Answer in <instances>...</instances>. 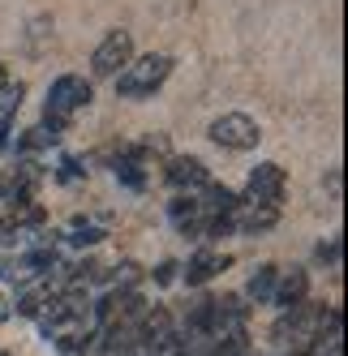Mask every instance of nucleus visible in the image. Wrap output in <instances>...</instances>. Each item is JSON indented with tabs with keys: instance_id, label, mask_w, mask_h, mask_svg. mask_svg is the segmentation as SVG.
<instances>
[{
	"instance_id": "obj_17",
	"label": "nucleus",
	"mask_w": 348,
	"mask_h": 356,
	"mask_svg": "<svg viewBox=\"0 0 348 356\" xmlns=\"http://www.w3.org/2000/svg\"><path fill=\"white\" fill-rule=\"evenodd\" d=\"M318 356H344V343H340V348H322Z\"/></svg>"
},
{
	"instance_id": "obj_12",
	"label": "nucleus",
	"mask_w": 348,
	"mask_h": 356,
	"mask_svg": "<svg viewBox=\"0 0 348 356\" xmlns=\"http://www.w3.org/2000/svg\"><path fill=\"white\" fill-rule=\"evenodd\" d=\"M52 343H56V356H86L99 343V330L95 326H82V330H69V335L52 339Z\"/></svg>"
},
{
	"instance_id": "obj_5",
	"label": "nucleus",
	"mask_w": 348,
	"mask_h": 356,
	"mask_svg": "<svg viewBox=\"0 0 348 356\" xmlns=\"http://www.w3.org/2000/svg\"><path fill=\"white\" fill-rule=\"evenodd\" d=\"M288 189V176L280 163H258L245 181V197L241 202H258V207H280V197Z\"/></svg>"
},
{
	"instance_id": "obj_19",
	"label": "nucleus",
	"mask_w": 348,
	"mask_h": 356,
	"mask_svg": "<svg viewBox=\"0 0 348 356\" xmlns=\"http://www.w3.org/2000/svg\"><path fill=\"white\" fill-rule=\"evenodd\" d=\"M241 356H254V352H241Z\"/></svg>"
},
{
	"instance_id": "obj_9",
	"label": "nucleus",
	"mask_w": 348,
	"mask_h": 356,
	"mask_svg": "<svg viewBox=\"0 0 348 356\" xmlns=\"http://www.w3.org/2000/svg\"><path fill=\"white\" fill-rule=\"evenodd\" d=\"M223 266H228V258H223V253L203 249V253H193V258L185 262V284H189V288H203V284H211Z\"/></svg>"
},
{
	"instance_id": "obj_14",
	"label": "nucleus",
	"mask_w": 348,
	"mask_h": 356,
	"mask_svg": "<svg viewBox=\"0 0 348 356\" xmlns=\"http://www.w3.org/2000/svg\"><path fill=\"white\" fill-rule=\"evenodd\" d=\"M52 142H56V138L39 124V129H31L26 138H17V150H39V146H52Z\"/></svg>"
},
{
	"instance_id": "obj_4",
	"label": "nucleus",
	"mask_w": 348,
	"mask_h": 356,
	"mask_svg": "<svg viewBox=\"0 0 348 356\" xmlns=\"http://www.w3.org/2000/svg\"><path fill=\"white\" fill-rule=\"evenodd\" d=\"M129 60H134V35L125 26H116V31H108L99 39L95 56H90V69H95V78H116Z\"/></svg>"
},
{
	"instance_id": "obj_16",
	"label": "nucleus",
	"mask_w": 348,
	"mask_h": 356,
	"mask_svg": "<svg viewBox=\"0 0 348 356\" xmlns=\"http://www.w3.org/2000/svg\"><path fill=\"white\" fill-rule=\"evenodd\" d=\"M9 82H13V73H9V65H0V90H5Z\"/></svg>"
},
{
	"instance_id": "obj_20",
	"label": "nucleus",
	"mask_w": 348,
	"mask_h": 356,
	"mask_svg": "<svg viewBox=\"0 0 348 356\" xmlns=\"http://www.w3.org/2000/svg\"><path fill=\"white\" fill-rule=\"evenodd\" d=\"M280 356H292V352H280Z\"/></svg>"
},
{
	"instance_id": "obj_1",
	"label": "nucleus",
	"mask_w": 348,
	"mask_h": 356,
	"mask_svg": "<svg viewBox=\"0 0 348 356\" xmlns=\"http://www.w3.org/2000/svg\"><path fill=\"white\" fill-rule=\"evenodd\" d=\"M172 60L168 52H146V56H134L125 69L116 73V95L120 99H146V95H155L164 82H168V73H172Z\"/></svg>"
},
{
	"instance_id": "obj_11",
	"label": "nucleus",
	"mask_w": 348,
	"mask_h": 356,
	"mask_svg": "<svg viewBox=\"0 0 348 356\" xmlns=\"http://www.w3.org/2000/svg\"><path fill=\"white\" fill-rule=\"evenodd\" d=\"M276 279H280V266L276 262H262L254 275H250V284H245V296L258 300V305H271V292H276Z\"/></svg>"
},
{
	"instance_id": "obj_8",
	"label": "nucleus",
	"mask_w": 348,
	"mask_h": 356,
	"mask_svg": "<svg viewBox=\"0 0 348 356\" xmlns=\"http://www.w3.org/2000/svg\"><path fill=\"white\" fill-rule=\"evenodd\" d=\"M280 223V207H258V202H237V215H232V232L241 236H258L267 227Z\"/></svg>"
},
{
	"instance_id": "obj_6",
	"label": "nucleus",
	"mask_w": 348,
	"mask_h": 356,
	"mask_svg": "<svg viewBox=\"0 0 348 356\" xmlns=\"http://www.w3.org/2000/svg\"><path fill=\"white\" fill-rule=\"evenodd\" d=\"M306 296H310V275H306L301 266L280 270V279H276V292H271V309L288 314V309H296V305H306Z\"/></svg>"
},
{
	"instance_id": "obj_13",
	"label": "nucleus",
	"mask_w": 348,
	"mask_h": 356,
	"mask_svg": "<svg viewBox=\"0 0 348 356\" xmlns=\"http://www.w3.org/2000/svg\"><path fill=\"white\" fill-rule=\"evenodd\" d=\"M69 241H73V245H99V241H104V227H95V223H73V227H69Z\"/></svg>"
},
{
	"instance_id": "obj_10",
	"label": "nucleus",
	"mask_w": 348,
	"mask_h": 356,
	"mask_svg": "<svg viewBox=\"0 0 348 356\" xmlns=\"http://www.w3.org/2000/svg\"><path fill=\"white\" fill-rule=\"evenodd\" d=\"M168 219L181 227L185 236H203V211H198V197L193 193H181L168 202Z\"/></svg>"
},
{
	"instance_id": "obj_7",
	"label": "nucleus",
	"mask_w": 348,
	"mask_h": 356,
	"mask_svg": "<svg viewBox=\"0 0 348 356\" xmlns=\"http://www.w3.org/2000/svg\"><path fill=\"white\" fill-rule=\"evenodd\" d=\"M168 185L172 189H181V193H203L211 185V172L203 159H193V155H181V159H172L168 163Z\"/></svg>"
},
{
	"instance_id": "obj_3",
	"label": "nucleus",
	"mask_w": 348,
	"mask_h": 356,
	"mask_svg": "<svg viewBox=\"0 0 348 356\" xmlns=\"http://www.w3.org/2000/svg\"><path fill=\"white\" fill-rule=\"evenodd\" d=\"M258 138H262L258 120L245 116V112H223V116L211 120V142L223 146V150H254Z\"/></svg>"
},
{
	"instance_id": "obj_15",
	"label": "nucleus",
	"mask_w": 348,
	"mask_h": 356,
	"mask_svg": "<svg viewBox=\"0 0 348 356\" xmlns=\"http://www.w3.org/2000/svg\"><path fill=\"white\" fill-rule=\"evenodd\" d=\"M56 176H61V181H82V159H65Z\"/></svg>"
},
{
	"instance_id": "obj_2",
	"label": "nucleus",
	"mask_w": 348,
	"mask_h": 356,
	"mask_svg": "<svg viewBox=\"0 0 348 356\" xmlns=\"http://www.w3.org/2000/svg\"><path fill=\"white\" fill-rule=\"evenodd\" d=\"M90 99H95V86L82 73H61V78L47 86V112L61 116V120H73L82 108H90Z\"/></svg>"
},
{
	"instance_id": "obj_21",
	"label": "nucleus",
	"mask_w": 348,
	"mask_h": 356,
	"mask_svg": "<svg viewBox=\"0 0 348 356\" xmlns=\"http://www.w3.org/2000/svg\"><path fill=\"white\" fill-rule=\"evenodd\" d=\"M0 275H5V266H0Z\"/></svg>"
},
{
	"instance_id": "obj_18",
	"label": "nucleus",
	"mask_w": 348,
	"mask_h": 356,
	"mask_svg": "<svg viewBox=\"0 0 348 356\" xmlns=\"http://www.w3.org/2000/svg\"><path fill=\"white\" fill-rule=\"evenodd\" d=\"M0 202H9V185L5 181H0Z\"/></svg>"
},
{
	"instance_id": "obj_22",
	"label": "nucleus",
	"mask_w": 348,
	"mask_h": 356,
	"mask_svg": "<svg viewBox=\"0 0 348 356\" xmlns=\"http://www.w3.org/2000/svg\"><path fill=\"white\" fill-rule=\"evenodd\" d=\"M0 356H5V352H0Z\"/></svg>"
}]
</instances>
